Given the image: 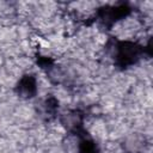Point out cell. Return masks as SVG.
Returning a JSON list of instances; mask_svg holds the SVG:
<instances>
[{
    "label": "cell",
    "mask_w": 153,
    "mask_h": 153,
    "mask_svg": "<svg viewBox=\"0 0 153 153\" xmlns=\"http://www.w3.org/2000/svg\"><path fill=\"white\" fill-rule=\"evenodd\" d=\"M80 153H96L97 148L94 146V142L90 141V140H82L80 142Z\"/></svg>",
    "instance_id": "cell-3"
},
{
    "label": "cell",
    "mask_w": 153,
    "mask_h": 153,
    "mask_svg": "<svg viewBox=\"0 0 153 153\" xmlns=\"http://www.w3.org/2000/svg\"><path fill=\"white\" fill-rule=\"evenodd\" d=\"M18 93L22 97L25 98H30L36 93V80L32 75H25L20 79L19 84H18Z\"/></svg>",
    "instance_id": "cell-2"
},
{
    "label": "cell",
    "mask_w": 153,
    "mask_h": 153,
    "mask_svg": "<svg viewBox=\"0 0 153 153\" xmlns=\"http://www.w3.org/2000/svg\"><path fill=\"white\" fill-rule=\"evenodd\" d=\"M141 49L137 44L131 42H120L116 47L115 60L121 67H127L135 63L140 59Z\"/></svg>",
    "instance_id": "cell-1"
}]
</instances>
